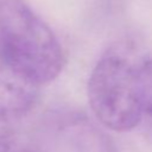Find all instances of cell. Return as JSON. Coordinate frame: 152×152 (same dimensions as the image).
I'll use <instances>...</instances> for the list:
<instances>
[{"instance_id": "cell-3", "label": "cell", "mask_w": 152, "mask_h": 152, "mask_svg": "<svg viewBox=\"0 0 152 152\" xmlns=\"http://www.w3.org/2000/svg\"><path fill=\"white\" fill-rule=\"evenodd\" d=\"M39 86L15 69L0 52V121L26 115L36 104Z\"/></svg>"}, {"instance_id": "cell-1", "label": "cell", "mask_w": 152, "mask_h": 152, "mask_svg": "<svg viewBox=\"0 0 152 152\" xmlns=\"http://www.w3.org/2000/svg\"><path fill=\"white\" fill-rule=\"evenodd\" d=\"M147 53L125 39L109 45L88 80V101L97 120L114 132H129L144 119L142 68Z\"/></svg>"}, {"instance_id": "cell-5", "label": "cell", "mask_w": 152, "mask_h": 152, "mask_svg": "<svg viewBox=\"0 0 152 152\" xmlns=\"http://www.w3.org/2000/svg\"><path fill=\"white\" fill-rule=\"evenodd\" d=\"M144 118L152 121V55L146 56L142 68Z\"/></svg>"}, {"instance_id": "cell-4", "label": "cell", "mask_w": 152, "mask_h": 152, "mask_svg": "<svg viewBox=\"0 0 152 152\" xmlns=\"http://www.w3.org/2000/svg\"><path fill=\"white\" fill-rule=\"evenodd\" d=\"M0 152H39V150L21 132L2 128L0 129Z\"/></svg>"}, {"instance_id": "cell-2", "label": "cell", "mask_w": 152, "mask_h": 152, "mask_svg": "<svg viewBox=\"0 0 152 152\" xmlns=\"http://www.w3.org/2000/svg\"><path fill=\"white\" fill-rule=\"evenodd\" d=\"M0 52L39 87L57 78L65 65L58 38L24 0H0Z\"/></svg>"}]
</instances>
